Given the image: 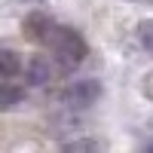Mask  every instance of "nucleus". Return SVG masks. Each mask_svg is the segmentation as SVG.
I'll return each instance as SVG.
<instances>
[{
  "label": "nucleus",
  "instance_id": "nucleus-1",
  "mask_svg": "<svg viewBox=\"0 0 153 153\" xmlns=\"http://www.w3.org/2000/svg\"><path fill=\"white\" fill-rule=\"evenodd\" d=\"M46 43L52 46V55H55V61H58L65 71L76 68V65L86 58V40H83L76 31H71V28H61V25H55V28L49 31Z\"/></svg>",
  "mask_w": 153,
  "mask_h": 153
},
{
  "label": "nucleus",
  "instance_id": "nucleus-2",
  "mask_svg": "<svg viewBox=\"0 0 153 153\" xmlns=\"http://www.w3.org/2000/svg\"><path fill=\"white\" fill-rule=\"evenodd\" d=\"M98 98H101V83L92 80V76H86V80H74L65 89V95H61V101H65L71 110H86V107H92Z\"/></svg>",
  "mask_w": 153,
  "mask_h": 153
},
{
  "label": "nucleus",
  "instance_id": "nucleus-3",
  "mask_svg": "<svg viewBox=\"0 0 153 153\" xmlns=\"http://www.w3.org/2000/svg\"><path fill=\"white\" fill-rule=\"evenodd\" d=\"M25 76H28V83L31 86H43L52 80V61L43 58V55H34L28 61V68H25Z\"/></svg>",
  "mask_w": 153,
  "mask_h": 153
},
{
  "label": "nucleus",
  "instance_id": "nucleus-4",
  "mask_svg": "<svg viewBox=\"0 0 153 153\" xmlns=\"http://www.w3.org/2000/svg\"><path fill=\"white\" fill-rule=\"evenodd\" d=\"M25 101V89L16 86V83H0V110L6 107H16Z\"/></svg>",
  "mask_w": 153,
  "mask_h": 153
},
{
  "label": "nucleus",
  "instance_id": "nucleus-5",
  "mask_svg": "<svg viewBox=\"0 0 153 153\" xmlns=\"http://www.w3.org/2000/svg\"><path fill=\"white\" fill-rule=\"evenodd\" d=\"M61 153H104V144L95 138H74L71 144L61 147Z\"/></svg>",
  "mask_w": 153,
  "mask_h": 153
},
{
  "label": "nucleus",
  "instance_id": "nucleus-6",
  "mask_svg": "<svg viewBox=\"0 0 153 153\" xmlns=\"http://www.w3.org/2000/svg\"><path fill=\"white\" fill-rule=\"evenodd\" d=\"M19 71H22V61H19V55L12 52V49L0 46V76H16Z\"/></svg>",
  "mask_w": 153,
  "mask_h": 153
},
{
  "label": "nucleus",
  "instance_id": "nucleus-7",
  "mask_svg": "<svg viewBox=\"0 0 153 153\" xmlns=\"http://www.w3.org/2000/svg\"><path fill=\"white\" fill-rule=\"evenodd\" d=\"M52 28H55V25L49 22V19H43V16H34V19H28V25H25V31H28L34 40H46Z\"/></svg>",
  "mask_w": 153,
  "mask_h": 153
},
{
  "label": "nucleus",
  "instance_id": "nucleus-8",
  "mask_svg": "<svg viewBox=\"0 0 153 153\" xmlns=\"http://www.w3.org/2000/svg\"><path fill=\"white\" fill-rule=\"evenodd\" d=\"M138 40H141V46L147 52H153V19H144L138 25Z\"/></svg>",
  "mask_w": 153,
  "mask_h": 153
},
{
  "label": "nucleus",
  "instance_id": "nucleus-9",
  "mask_svg": "<svg viewBox=\"0 0 153 153\" xmlns=\"http://www.w3.org/2000/svg\"><path fill=\"white\" fill-rule=\"evenodd\" d=\"M144 95H147V98L153 101V71H150V74L144 76Z\"/></svg>",
  "mask_w": 153,
  "mask_h": 153
},
{
  "label": "nucleus",
  "instance_id": "nucleus-10",
  "mask_svg": "<svg viewBox=\"0 0 153 153\" xmlns=\"http://www.w3.org/2000/svg\"><path fill=\"white\" fill-rule=\"evenodd\" d=\"M141 153H153V141H147V144L141 147Z\"/></svg>",
  "mask_w": 153,
  "mask_h": 153
},
{
  "label": "nucleus",
  "instance_id": "nucleus-11",
  "mask_svg": "<svg viewBox=\"0 0 153 153\" xmlns=\"http://www.w3.org/2000/svg\"><path fill=\"white\" fill-rule=\"evenodd\" d=\"M22 3H40V0H22Z\"/></svg>",
  "mask_w": 153,
  "mask_h": 153
}]
</instances>
